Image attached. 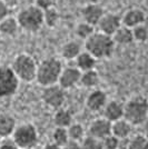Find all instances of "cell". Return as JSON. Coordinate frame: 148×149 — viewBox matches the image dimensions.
Wrapping results in <instances>:
<instances>
[{"label": "cell", "instance_id": "obj_1", "mask_svg": "<svg viewBox=\"0 0 148 149\" xmlns=\"http://www.w3.org/2000/svg\"><path fill=\"white\" fill-rule=\"evenodd\" d=\"M115 41L112 37L96 31L87 40H85V51L90 54L95 59L110 58L115 52Z\"/></svg>", "mask_w": 148, "mask_h": 149}, {"label": "cell", "instance_id": "obj_39", "mask_svg": "<svg viewBox=\"0 0 148 149\" xmlns=\"http://www.w3.org/2000/svg\"><path fill=\"white\" fill-rule=\"evenodd\" d=\"M145 128H146V131L148 132V118L146 120V123H145Z\"/></svg>", "mask_w": 148, "mask_h": 149}, {"label": "cell", "instance_id": "obj_2", "mask_svg": "<svg viewBox=\"0 0 148 149\" xmlns=\"http://www.w3.org/2000/svg\"><path fill=\"white\" fill-rule=\"evenodd\" d=\"M62 69L64 67L59 59L55 57L46 58L38 63L36 81L43 88L57 85Z\"/></svg>", "mask_w": 148, "mask_h": 149}, {"label": "cell", "instance_id": "obj_36", "mask_svg": "<svg viewBox=\"0 0 148 149\" xmlns=\"http://www.w3.org/2000/svg\"><path fill=\"white\" fill-rule=\"evenodd\" d=\"M2 1H3V2H5L7 6L10 8V9L13 8V7H16L19 2H20V0H2Z\"/></svg>", "mask_w": 148, "mask_h": 149}, {"label": "cell", "instance_id": "obj_4", "mask_svg": "<svg viewBox=\"0 0 148 149\" xmlns=\"http://www.w3.org/2000/svg\"><path fill=\"white\" fill-rule=\"evenodd\" d=\"M11 68L19 80L25 82H31L36 80L38 63L30 55L28 54L17 55L13 60Z\"/></svg>", "mask_w": 148, "mask_h": 149}, {"label": "cell", "instance_id": "obj_30", "mask_svg": "<svg viewBox=\"0 0 148 149\" xmlns=\"http://www.w3.org/2000/svg\"><path fill=\"white\" fill-rule=\"evenodd\" d=\"M133 30V36H134V41L137 42H145L148 39V29L144 25H140L136 27Z\"/></svg>", "mask_w": 148, "mask_h": 149}, {"label": "cell", "instance_id": "obj_28", "mask_svg": "<svg viewBox=\"0 0 148 149\" xmlns=\"http://www.w3.org/2000/svg\"><path fill=\"white\" fill-rule=\"evenodd\" d=\"M58 19H59V13L54 7L43 11V24L48 27H55L58 22Z\"/></svg>", "mask_w": 148, "mask_h": 149}, {"label": "cell", "instance_id": "obj_14", "mask_svg": "<svg viewBox=\"0 0 148 149\" xmlns=\"http://www.w3.org/2000/svg\"><path fill=\"white\" fill-rule=\"evenodd\" d=\"M107 102H108L107 101V95H106L105 91H103L100 89L93 90L88 95L86 99V106L91 111H99V110L104 109Z\"/></svg>", "mask_w": 148, "mask_h": 149}, {"label": "cell", "instance_id": "obj_12", "mask_svg": "<svg viewBox=\"0 0 148 149\" xmlns=\"http://www.w3.org/2000/svg\"><path fill=\"white\" fill-rule=\"evenodd\" d=\"M105 13L104 8L98 3H89L84 7L81 10V16L84 21L94 27L98 26L99 21L101 20Z\"/></svg>", "mask_w": 148, "mask_h": 149}, {"label": "cell", "instance_id": "obj_6", "mask_svg": "<svg viewBox=\"0 0 148 149\" xmlns=\"http://www.w3.org/2000/svg\"><path fill=\"white\" fill-rule=\"evenodd\" d=\"M13 139L19 149H32L38 143L37 129L31 124L19 125L13 132Z\"/></svg>", "mask_w": 148, "mask_h": 149}, {"label": "cell", "instance_id": "obj_32", "mask_svg": "<svg viewBox=\"0 0 148 149\" xmlns=\"http://www.w3.org/2000/svg\"><path fill=\"white\" fill-rule=\"evenodd\" d=\"M0 149H19L17 143L13 141V139H1L0 141Z\"/></svg>", "mask_w": 148, "mask_h": 149}, {"label": "cell", "instance_id": "obj_20", "mask_svg": "<svg viewBox=\"0 0 148 149\" xmlns=\"http://www.w3.org/2000/svg\"><path fill=\"white\" fill-rule=\"evenodd\" d=\"M19 25L17 19L8 17L5 20L0 21V33L5 37H13L17 35Z\"/></svg>", "mask_w": 148, "mask_h": 149}, {"label": "cell", "instance_id": "obj_22", "mask_svg": "<svg viewBox=\"0 0 148 149\" xmlns=\"http://www.w3.org/2000/svg\"><path fill=\"white\" fill-rule=\"evenodd\" d=\"M54 123L56 127H60V128H68L70 125L73 124V116L69 110L65 108L57 109L54 116Z\"/></svg>", "mask_w": 148, "mask_h": 149}, {"label": "cell", "instance_id": "obj_23", "mask_svg": "<svg viewBox=\"0 0 148 149\" xmlns=\"http://www.w3.org/2000/svg\"><path fill=\"white\" fill-rule=\"evenodd\" d=\"M99 82V74L98 72L94 70H88L85 72H81L80 84L82 87L85 88H94L98 85Z\"/></svg>", "mask_w": 148, "mask_h": 149}, {"label": "cell", "instance_id": "obj_29", "mask_svg": "<svg viewBox=\"0 0 148 149\" xmlns=\"http://www.w3.org/2000/svg\"><path fill=\"white\" fill-rule=\"evenodd\" d=\"M127 149H148V138L142 135H137L129 141Z\"/></svg>", "mask_w": 148, "mask_h": 149}, {"label": "cell", "instance_id": "obj_37", "mask_svg": "<svg viewBox=\"0 0 148 149\" xmlns=\"http://www.w3.org/2000/svg\"><path fill=\"white\" fill-rule=\"evenodd\" d=\"M43 149H61L60 147H58V146H56L55 143H47Z\"/></svg>", "mask_w": 148, "mask_h": 149}, {"label": "cell", "instance_id": "obj_40", "mask_svg": "<svg viewBox=\"0 0 148 149\" xmlns=\"http://www.w3.org/2000/svg\"><path fill=\"white\" fill-rule=\"evenodd\" d=\"M0 141H1V138H0Z\"/></svg>", "mask_w": 148, "mask_h": 149}, {"label": "cell", "instance_id": "obj_19", "mask_svg": "<svg viewBox=\"0 0 148 149\" xmlns=\"http://www.w3.org/2000/svg\"><path fill=\"white\" fill-rule=\"evenodd\" d=\"M76 67L80 70L81 72H85L88 70H94L97 59H95L87 51H82L79 56L76 58Z\"/></svg>", "mask_w": 148, "mask_h": 149}, {"label": "cell", "instance_id": "obj_15", "mask_svg": "<svg viewBox=\"0 0 148 149\" xmlns=\"http://www.w3.org/2000/svg\"><path fill=\"white\" fill-rule=\"evenodd\" d=\"M104 118L110 123L124 118V105L117 100H111L106 104L104 108Z\"/></svg>", "mask_w": 148, "mask_h": 149}, {"label": "cell", "instance_id": "obj_27", "mask_svg": "<svg viewBox=\"0 0 148 149\" xmlns=\"http://www.w3.org/2000/svg\"><path fill=\"white\" fill-rule=\"evenodd\" d=\"M81 147L82 149H105L103 140L89 136V135L85 137L84 140L81 141Z\"/></svg>", "mask_w": 148, "mask_h": 149}, {"label": "cell", "instance_id": "obj_21", "mask_svg": "<svg viewBox=\"0 0 148 149\" xmlns=\"http://www.w3.org/2000/svg\"><path fill=\"white\" fill-rule=\"evenodd\" d=\"M112 39H114L115 44H117V45H121V46L130 45L134 41L133 30L129 29V28H127V27H125V26H121V27L115 32V35L112 36Z\"/></svg>", "mask_w": 148, "mask_h": 149}, {"label": "cell", "instance_id": "obj_26", "mask_svg": "<svg viewBox=\"0 0 148 149\" xmlns=\"http://www.w3.org/2000/svg\"><path fill=\"white\" fill-rule=\"evenodd\" d=\"M75 32H76V36L80 39H84V40H87L88 38L90 37L91 35H94L96 31H95V27L89 24H87L85 21H82L80 24H78L76 29H75Z\"/></svg>", "mask_w": 148, "mask_h": 149}, {"label": "cell", "instance_id": "obj_25", "mask_svg": "<svg viewBox=\"0 0 148 149\" xmlns=\"http://www.w3.org/2000/svg\"><path fill=\"white\" fill-rule=\"evenodd\" d=\"M67 130L70 140L80 143L86 137L85 136V129H84V127L80 124H71L67 128Z\"/></svg>", "mask_w": 148, "mask_h": 149}, {"label": "cell", "instance_id": "obj_34", "mask_svg": "<svg viewBox=\"0 0 148 149\" xmlns=\"http://www.w3.org/2000/svg\"><path fill=\"white\" fill-rule=\"evenodd\" d=\"M9 11H10V8L2 0H0V21L9 17Z\"/></svg>", "mask_w": 148, "mask_h": 149}, {"label": "cell", "instance_id": "obj_35", "mask_svg": "<svg viewBox=\"0 0 148 149\" xmlns=\"http://www.w3.org/2000/svg\"><path fill=\"white\" fill-rule=\"evenodd\" d=\"M61 149H82L81 143L78 141H74V140H69L64 147H61Z\"/></svg>", "mask_w": 148, "mask_h": 149}, {"label": "cell", "instance_id": "obj_24", "mask_svg": "<svg viewBox=\"0 0 148 149\" xmlns=\"http://www.w3.org/2000/svg\"><path fill=\"white\" fill-rule=\"evenodd\" d=\"M69 135H68L67 128H60L56 127V129L52 132V143H55L58 147H64L69 141Z\"/></svg>", "mask_w": 148, "mask_h": 149}, {"label": "cell", "instance_id": "obj_7", "mask_svg": "<svg viewBox=\"0 0 148 149\" xmlns=\"http://www.w3.org/2000/svg\"><path fill=\"white\" fill-rule=\"evenodd\" d=\"M19 79L13 72L11 66H0V98H8L17 93Z\"/></svg>", "mask_w": 148, "mask_h": 149}, {"label": "cell", "instance_id": "obj_38", "mask_svg": "<svg viewBox=\"0 0 148 149\" xmlns=\"http://www.w3.org/2000/svg\"><path fill=\"white\" fill-rule=\"evenodd\" d=\"M144 26L148 29V15H146V18H145V21H144Z\"/></svg>", "mask_w": 148, "mask_h": 149}, {"label": "cell", "instance_id": "obj_11", "mask_svg": "<svg viewBox=\"0 0 148 149\" xmlns=\"http://www.w3.org/2000/svg\"><path fill=\"white\" fill-rule=\"evenodd\" d=\"M88 135L100 140H104L105 138L111 135V123L104 117L95 119L88 128Z\"/></svg>", "mask_w": 148, "mask_h": 149}, {"label": "cell", "instance_id": "obj_8", "mask_svg": "<svg viewBox=\"0 0 148 149\" xmlns=\"http://www.w3.org/2000/svg\"><path fill=\"white\" fill-rule=\"evenodd\" d=\"M41 99L48 107L57 110L62 108V105L66 100V93H65V90L57 84V85L43 88Z\"/></svg>", "mask_w": 148, "mask_h": 149}, {"label": "cell", "instance_id": "obj_33", "mask_svg": "<svg viewBox=\"0 0 148 149\" xmlns=\"http://www.w3.org/2000/svg\"><path fill=\"white\" fill-rule=\"evenodd\" d=\"M35 6L39 8L41 11H46L50 8H52V0H36Z\"/></svg>", "mask_w": 148, "mask_h": 149}, {"label": "cell", "instance_id": "obj_9", "mask_svg": "<svg viewBox=\"0 0 148 149\" xmlns=\"http://www.w3.org/2000/svg\"><path fill=\"white\" fill-rule=\"evenodd\" d=\"M81 78V71L77 68L76 66H69L62 69L58 85L64 89L67 90L70 88L75 87L76 85H78L80 82Z\"/></svg>", "mask_w": 148, "mask_h": 149}, {"label": "cell", "instance_id": "obj_13", "mask_svg": "<svg viewBox=\"0 0 148 149\" xmlns=\"http://www.w3.org/2000/svg\"><path fill=\"white\" fill-rule=\"evenodd\" d=\"M145 18H146V15L142 9L133 8V9H129L128 11H126L125 15L121 17V24L129 29H134L138 26L144 25Z\"/></svg>", "mask_w": 148, "mask_h": 149}, {"label": "cell", "instance_id": "obj_17", "mask_svg": "<svg viewBox=\"0 0 148 149\" xmlns=\"http://www.w3.org/2000/svg\"><path fill=\"white\" fill-rule=\"evenodd\" d=\"M131 130H133V125H130L126 119L123 118L115 123H111V135L118 138L119 140L129 137Z\"/></svg>", "mask_w": 148, "mask_h": 149}, {"label": "cell", "instance_id": "obj_31", "mask_svg": "<svg viewBox=\"0 0 148 149\" xmlns=\"http://www.w3.org/2000/svg\"><path fill=\"white\" fill-rule=\"evenodd\" d=\"M104 143V148L105 149H117L119 146V139L116 138L115 136H108L103 140Z\"/></svg>", "mask_w": 148, "mask_h": 149}, {"label": "cell", "instance_id": "obj_3", "mask_svg": "<svg viewBox=\"0 0 148 149\" xmlns=\"http://www.w3.org/2000/svg\"><path fill=\"white\" fill-rule=\"evenodd\" d=\"M148 118V99L142 96H135L124 105V119L133 126L146 123Z\"/></svg>", "mask_w": 148, "mask_h": 149}, {"label": "cell", "instance_id": "obj_5", "mask_svg": "<svg viewBox=\"0 0 148 149\" xmlns=\"http://www.w3.org/2000/svg\"><path fill=\"white\" fill-rule=\"evenodd\" d=\"M19 28L29 32H37L43 26V11L36 6H29L20 10L17 17Z\"/></svg>", "mask_w": 148, "mask_h": 149}, {"label": "cell", "instance_id": "obj_16", "mask_svg": "<svg viewBox=\"0 0 148 149\" xmlns=\"http://www.w3.org/2000/svg\"><path fill=\"white\" fill-rule=\"evenodd\" d=\"M17 128L16 119L9 113H0V138L6 139L13 136Z\"/></svg>", "mask_w": 148, "mask_h": 149}, {"label": "cell", "instance_id": "obj_10", "mask_svg": "<svg viewBox=\"0 0 148 149\" xmlns=\"http://www.w3.org/2000/svg\"><path fill=\"white\" fill-rule=\"evenodd\" d=\"M121 26H123L121 17L115 13H105L101 20L99 21L97 28H98V31L112 37Z\"/></svg>", "mask_w": 148, "mask_h": 149}, {"label": "cell", "instance_id": "obj_18", "mask_svg": "<svg viewBox=\"0 0 148 149\" xmlns=\"http://www.w3.org/2000/svg\"><path fill=\"white\" fill-rule=\"evenodd\" d=\"M61 56L66 60H76V58L82 52L81 46L78 41H68L61 47Z\"/></svg>", "mask_w": 148, "mask_h": 149}]
</instances>
